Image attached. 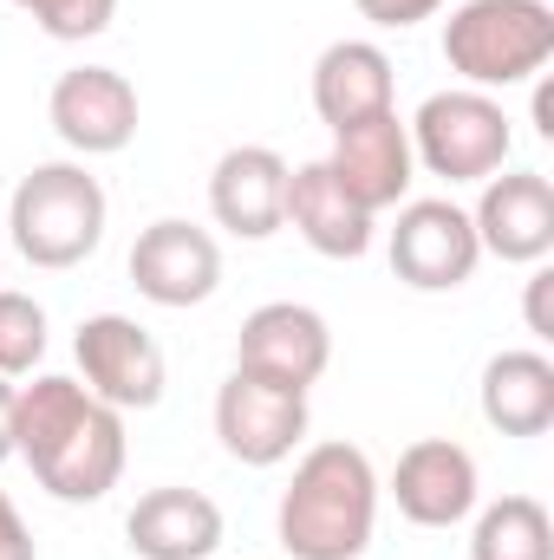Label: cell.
<instances>
[{
	"label": "cell",
	"mask_w": 554,
	"mask_h": 560,
	"mask_svg": "<svg viewBox=\"0 0 554 560\" xmlns=\"http://www.w3.org/2000/svg\"><path fill=\"white\" fill-rule=\"evenodd\" d=\"M72 352H79L85 392L105 398L112 411H150V405H163L170 365H163V346L143 332L138 319H125V313H92V319H79Z\"/></svg>",
	"instance_id": "obj_6"
},
{
	"label": "cell",
	"mask_w": 554,
	"mask_h": 560,
	"mask_svg": "<svg viewBox=\"0 0 554 560\" xmlns=\"http://www.w3.org/2000/svg\"><path fill=\"white\" fill-rule=\"evenodd\" d=\"M379 528V476L359 443H313L280 489L275 535L287 560H359Z\"/></svg>",
	"instance_id": "obj_2"
},
{
	"label": "cell",
	"mask_w": 554,
	"mask_h": 560,
	"mask_svg": "<svg viewBox=\"0 0 554 560\" xmlns=\"http://www.w3.org/2000/svg\"><path fill=\"white\" fill-rule=\"evenodd\" d=\"M46 39H99L118 20V0H13Z\"/></svg>",
	"instance_id": "obj_22"
},
{
	"label": "cell",
	"mask_w": 554,
	"mask_h": 560,
	"mask_svg": "<svg viewBox=\"0 0 554 560\" xmlns=\"http://www.w3.org/2000/svg\"><path fill=\"white\" fill-rule=\"evenodd\" d=\"M535 131L554 138V92H549V85H535Z\"/></svg>",
	"instance_id": "obj_27"
},
{
	"label": "cell",
	"mask_w": 554,
	"mask_h": 560,
	"mask_svg": "<svg viewBox=\"0 0 554 560\" xmlns=\"http://www.w3.org/2000/svg\"><path fill=\"white\" fill-rule=\"evenodd\" d=\"M13 456L53 502H105L125 476V411L92 398L79 378H33L13 405Z\"/></svg>",
	"instance_id": "obj_1"
},
{
	"label": "cell",
	"mask_w": 554,
	"mask_h": 560,
	"mask_svg": "<svg viewBox=\"0 0 554 560\" xmlns=\"http://www.w3.org/2000/svg\"><path fill=\"white\" fill-rule=\"evenodd\" d=\"M405 131H412L417 170H430V176H443V183H489V176L509 163V150H516L509 112H503L489 92H470V85L430 92Z\"/></svg>",
	"instance_id": "obj_5"
},
{
	"label": "cell",
	"mask_w": 554,
	"mask_h": 560,
	"mask_svg": "<svg viewBox=\"0 0 554 560\" xmlns=\"http://www.w3.org/2000/svg\"><path fill=\"white\" fill-rule=\"evenodd\" d=\"M476 495H483V476H476V456L450 436H417L412 450L399 456L392 469V502L412 528H457L476 515Z\"/></svg>",
	"instance_id": "obj_15"
},
{
	"label": "cell",
	"mask_w": 554,
	"mask_h": 560,
	"mask_svg": "<svg viewBox=\"0 0 554 560\" xmlns=\"http://www.w3.org/2000/svg\"><path fill=\"white\" fill-rule=\"evenodd\" d=\"M372 26H392V33H405L417 20H437L443 13V0H353Z\"/></svg>",
	"instance_id": "obj_23"
},
{
	"label": "cell",
	"mask_w": 554,
	"mask_h": 560,
	"mask_svg": "<svg viewBox=\"0 0 554 560\" xmlns=\"http://www.w3.org/2000/svg\"><path fill=\"white\" fill-rule=\"evenodd\" d=\"M46 118L72 156H118L138 138V85L118 66H72L53 79Z\"/></svg>",
	"instance_id": "obj_10"
},
{
	"label": "cell",
	"mask_w": 554,
	"mask_h": 560,
	"mask_svg": "<svg viewBox=\"0 0 554 560\" xmlns=\"http://www.w3.org/2000/svg\"><path fill=\"white\" fill-rule=\"evenodd\" d=\"M470 560H554V515L535 495H503L476 515Z\"/></svg>",
	"instance_id": "obj_20"
},
{
	"label": "cell",
	"mask_w": 554,
	"mask_h": 560,
	"mask_svg": "<svg viewBox=\"0 0 554 560\" xmlns=\"http://www.w3.org/2000/svg\"><path fill=\"white\" fill-rule=\"evenodd\" d=\"M287 222H293L300 242H307L313 255H326V261H359V255L372 248V229H379V215L359 209V202L339 189V176L326 170V156H320V163H300V170L287 176Z\"/></svg>",
	"instance_id": "obj_18"
},
{
	"label": "cell",
	"mask_w": 554,
	"mask_h": 560,
	"mask_svg": "<svg viewBox=\"0 0 554 560\" xmlns=\"http://www.w3.org/2000/svg\"><path fill=\"white\" fill-rule=\"evenodd\" d=\"M549 293H554V275H549V268H535V275H529V300H522V313H529V332H535V339H554Z\"/></svg>",
	"instance_id": "obj_25"
},
{
	"label": "cell",
	"mask_w": 554,
	"mask_h": 560,
	"mask_svg": "<svg viewBox=\"0 0 554 560\" xmlns=\"http://www.w3.org/2000/svg\"><path fill=\"white\" fill-rule=\"evenodd\" d=\"M392 275L417 287V293H457L476 275L483 248L470 229V209H457L450 196H424V202H399L392 222Z\"/></svg>",
	"instance_id": "obj_7"
},
{
	"label": "cell",
	"mask_w": 554,
	"mask_h": 560,
	"mask_svg": "<svg viewBox=\"0 0 554 560\" xmlns=\"http://www.w3.org/2000/svg\"><path fill=\"white\" fill-rule=\"evenodd\" d=\"M46 359V306L0 287V378H26Z\"/></svg>",
	"instance_id": "obj_21"
},
{
	"label": "cell",
	"mask_w": 554,
	"mask_h": 560,
	"mask_svg": "<svg viewBox=\"0 0 554 560\" xmlns=\"http://www.w3.org/2000/svg\"><path fill=\"white\" fill-rule=\"evenodd\" d=\"M483 423L503 436H549L554 430V359L549 352H496L476 385Z\"/></svg>",
	"instance_id": "obj_19"
},
{
	"label": "cell",
	"mask_w": 554,
	"mask_h": 560,
	"mask_svg": "<svg viewBox=\"0 0 554 560\" xmlns=\"http://www.w3.org/2000/svg\"><path fill=\"white\" fill-rule=\"evenodd\" d=\"M105 215H112L105 183L85 163H33L7 196L13 255L26 268H46V275H66L79 261H92L99 242H105Z\"/></svg>",
	"instance_id": "obj_3"
},
{
	"label": "cell",
	"mask_w": 554,
	"mask_h": 560,
	"mask_svg": "<svg viewBox=\"0 0 554 560\" xmlns=\"http://www.w3.org/2000/svg\"><path fill=\"white\" fill-rule=\"evenodd\" d=\"M222 535H229L222 509L203 489H183V482L143 489L138 509L125 515V541H131L138 560H209L222 548Z\"/></svg>",
	"instance_id": "obj_16"
},
{
	"label": "cell",
	"mask_w": 554,
	"mask_h": 560,
	"mask_svg": "<svg viewBox=\"0 0 554 560\" xmlns=\"http://www.w3.org/2000/svg\"><path fill=\"white\" fill-rule=\"evenodd\" d=\"M443 59L470 92L529 85L554 59V7L549 0H463L443 20Z\"/></svg>",
	"instance_id": "obj_4"
},
{
	"label": "cell",
	"mask_w": 554,
	"mask_h": 560,
	"mask_svg": "<svg viewBox=\"0 0 554 560\" xmlns=\"http://www.w3.org/2000/svg\"><path fill=\"white\" fill-rule=\"evenodd\" d=\"M333 365V326L300 306V300H268L242 319V339H235V372H255L268 385L287 392H313Z\"/></svg>",
	"instance_id": "obj_8"
},
{
	"label": "cell",
	"mask_w": 554,
	"mask_h": 560,
	"mask_svg": "<svg viewBox=\"0 0 554 560\" xmlns=\"http://www.w3.org/2000/svg\"><path fill=\"white\" fill-rule=\"evenodd\" d=\"M476 248L509 268H542L554 255V183L542 170H496L470 209Z\"/></svg>",
	"instance_id": "obj_11"
},
{
	"label": "cell",
	"mask_w": 554,
	"mask_h": 560,
	"mask_svg": "<svg viewBox=\"0 0 554 560\" xmlns=\"http://www.w3.org/2000/svg\"><path fill=\"white\" fill-rule=\"evenodd\" d=\"M287 176L293 163L268 143H235L216 156L209 170V215L216 229L242 235V242H268L287 229Z\"/></svg>",
	"instance_id": "obj_14"
},
{
	"label": "cell",
	"mask_w": 554,
	"mask_h": 560,
	"mask_svg": "<svg viewBox=\"0 0 554 560\" xmlns=\"http://www.w3.org/2000/svg\"><path fill=\"white\" fill-rule=\"evenodd\" d=\"M216 436L235 463L249 469H275L300 450L307 436V392L268 385L255 372H229L216 392Z\"/></svg>",
	"instance_id": "obj_9"
},
{
	"label": "cell",
	"mask_w": 554,
	"mask_h": 560,
	"mask_svg": "<svg viewBox=\"0 0 554 560\" xmlns=\"http://www.w3.org/2000/svg\"><path fill=\"white\" fill-rule=\"evenodd\" d=\"M0 560H39L33 555V535H26V522H20V509H13L7 489H0Z\"/></svg>",
	"instance_id": "obj_24"
},
{
	"label": "cell",
	"mask_w": 554,
	"mask_h": 560,
	"mask_svg": "<svg viewBox=\"0 0 554 560\" xmlns=\"http://www.w3.org/2000/svg\"><path fill=\"white\" fill-rule=\"evenodd\" d=\"M131 287H138L150 306H203L216 287H222V248L209 229L183 222V215H157L131 248Z\"/></svg>",
	"instance_id": "obj_12"
},
{
	"label": "cell",
	"mask_w": 554,
	"mask_h": 560,
	"mask_svg": "<svg viewBox=\"0 0 554 560\" xmlns=\"http://www.w3.org/2000/svg\"><path fill=\"white\" fill-rule=\"evenodd\" d=\"M313 112L326 131H346L359 118L399 112V72L385 59V46L372 39H333L313 59Z\"/></svg>",
	"instance_id": "obj_17"
},
{
	"label": "cell",
	"mask_w": 554,
	"mask_h": 560,
	"mask_svg": "<svg viewBox=\"0 0 554 560\" xmlns=\"http://www.w3.org/2000/svg\"><path fill=\"white\" fill-rule=\"evenodd\" d=\"M13 405H20V385L0 378V463L13 456Z\"/></svg>",
	"instance_id": "obj_26"
},
{
	"label": "cell",
	"mask_w": 554,
	"mask_h": 560,
	"mask_svg": "<svg viewBox=\"0 0 554 560\" xmlns=\"http://www.w3.org/2000/svg\"><path fill=\"white\" fill-rule=\"evenodd\" d=\"M326 170L339 176V189H346L359 209H372V215L399 209L417 183V156H412L405 118H399V112H379V118H359V125L333 131Z\"/></svg>",
	"instance_id": "obj_13"
}]
</instances>
